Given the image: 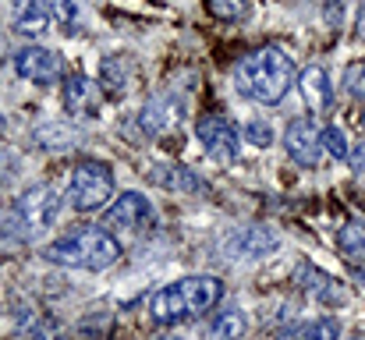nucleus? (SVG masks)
Returning <instances> with one entry per match:
<instances>
[{
	"label": "nucleus",
	"mask_w": 365,
	"mask_h": 340,
	"mask_svg": "<svg viewBox=\"0 0 365 340\" xmlns=\"http://www.w3.org/2000/svg\"><path fill=\"white\" fill-rule=\"evenodd\" d=\"M131 86H135V64L128 57H121V53L103 57V64H100V89H103V96L121 100V96H128Z\"/></svg>",
	"instance_id": "nucleus-15"
},
{
	"label": "nucleus",
	"mask_w": 365,
	"mask_h": 340,
	"mask_svg": "<svg viewBox=\"0 0 365 340\" xmlns=\"http://www.w3.org/2000/svg\"><path fill=\"white\" fill-rule=\"evenodd\" d=\"M11 167H14V156L0 149V177H7V174H11Z\"/></svg>",
	"instance_id": "nucleus-29"
},
{
	"label": "nucleus",
	"mask_w": 365,
	"mask_h": 340,
	"mask_svg": "<svg viewBox=\"0 0 365 340\" xmlns=\"http://www.w3.org/2000/svg\"><path fill=\"white\" fill-rule=\"evenodd\" d=\"M337 248L341 255L355 266V269H365V224L362 220H348L337 234Z\"/></svg>",
	"instance_id": "nucleus-18"
},
{
	"label": "nucleus",
	"mask_w": 365,
	"mask_h": 340,
	"mask_svg": "<svg viewBox=\"0 0 365 340\" xmlns=\"http://www.w3.org/2000/svg\"><path fill=\"white\" fill-rule=\"evenodd\" d=\"M235 82L252 103L273 107L298 82V68H294V57H287L280 46H262V50H252L238 61Z\"/></svg>",
	"instance_id": "nucleus-1"
},
{
	"label": "nucleus",
	"mask_w": 365,
	"mask_h": 340,
	"mask_svg": "<svg viewBox=\"0 0 365 340\" xmlns=\"http://www.w3.org/2000/svg\"><path fill=\"white\" fill-rule=\"evenodd\" d=\"M149 181L160 185V188H167V192H185V195L206 192L202 177H199L195 170L181 167V163H153V167H149Z\"/></svg>",
	"instance_id": "nucleus-13"
},
{
	"label": "nucleus",
	"mask_w": 365,
	"mask_h": 340,
	"mask_svg": "<svg viewBox=\"0 0 365 340\" xmlns=\"http://www.w3.org/2000/svg\"><path fill=\"white\" fill-rule=\"evenodd\" d=\"M224 294V284L217 277H185L178 284L160 287L149 298V316L160 326H178L185 319H195L202 312H210Z\"/></svg>",
	"instance_id": "nucleus-2"
},
{
	"label": "nucleus",
	"mask_w": 365,
	"mask_h": 340,
	"mask_svg": "<svg viewBox=\"0 0 365 340\" xmlns=\"http://www.w3.org/2000/svg\"><path fill=\"white\" fill-rule=\"evenodd\" d=\"M344 86H348V93H351L355 100H362L365 103V61L348 64V71H344Z\"/></svg>",
	"instance_id": "nucleus-26"
},
{
	"label": "nucleus",
	"mask_w": 365,
	"mask_h": 340,
	"mask_svg": "<svg viewBox=\"0 0 365 340\" xmlns=\"http://www.w3.org/2000/svg\"><path fill=\"white\" fill-rule=\"evenodd\" d=\"M348 163H351L355 170H362L365 174V142H359V145L351 149V160H348Z\"/></svg>",
	"instance_id": "nucleus-28"
},
{
	"label": "nucleus",
	"mask_w": 365,
	"mask_h": 340,
	"mask_svg": "<svg viewBox=\"0 0 365 340\" xmlns=\"http://www.w3.org/2000/svg\"><path fill=\"white\" fill-rule=\"evenodd\" d=\"M280 340H341V323L323 316V319H312V323H298L291 330H284Z\"/></svg>",
	"instance_id": "nucleus-20"
},
{
	"label": "nucleus",
	"mask_w": 365,
	"mask_h": 340,
	"mask_svg": "<svg viewBox=\"0 0 365 340\" xmlns=\"http://www.w3.org/2000/svg\"><path fill=\"white\" fill-rule=\"evenodd\" d=\"M355 32H359V39L365 43V4L359 7V21H355Z\"/></svg>",
	"instance_id": "nucleus-30"
},
{
	"label": "nucleus",
	"mask_w": 365,
	"mask_h": 340,
	"mask_svg": "<svg viewBox=\"0 0 365 340\" xmlns=\"http://www.w3.org/2000/svg\"><path fill=\"white\" fill-rule=\"evenodd\" d=\"M245 138H248L252 145L266 149V145L273 142V128H269L266 120H248V124H245Z\"/></svg>",
	"instance_id": "nucleus-27"
},
{
	"label": "nucleus",
	"mask_w": 365,
	"mask_h": 340,
	"mask_svg": "<svg viewBox=\"0 0 365 340\" xmlns=\"http://www.w3.org/2000/svg\"><path fill=\"white\" fill-rule=\"evenodd\" d=\"M18 340H57V323L39 312H29L18 319Z\"/></svg>",
	"instance_id": "nucleus-22"
},
{
	"label": "nucleus",
	"mask_w": 365,
	"mask_h": 340,
	"mask_svg": "<svg viewBox=\"0 0 365 340\" xmlns=\"http://www.w3.org/2000/svg\"><path fill=\"white\" fill-rule=\"evenodd\" d=\"M160 340H185V337H160Z\"/></svg>",
	"instance_id": "nucleus-32"
},
{
	"label": "nucleus",
	"mask_w": 365,
	"mask_h": 340,
	"mask_svg": "<svg viewBox=\"0 0 365 340\" xmlns=\"http://www.w3.org/2000/svg\"><path fill=\"white\" fill-rule=\"evenodd\" d=\"M362 128H365V113H362Z\"/></svg>",
	"instance_id": "nucleus-33"
},
{
	"label": "nucleus",
	"mask_w": 365,
	"mask_h": 340,
	"mask_svg": "<svg viewBox=\"0 0 365 340\" xmlns=\"http://www.w3.org/2000/svg\"><path fill=\"white\" fill-rule=\"evenodd\" d=\"M245 330H248L245 312L238 309V305H231V309H224V312L213 316V323L206 326V337L210 340H242Z\"/></svg>",
	"instance_id": "nucleus-19"
},
{
	"label": "nucleus",
	"mask_w": 365,
	"mask_h": 340,
	"mask_svg": "<svg viewBox=\"0 0 365 340\" xmlns=\"http://www.w3.org/2000/svg\"><path fill=\"white\" fill-rule=\"evenodd\" d=\"M355 340H365V337H355Z\"/></svg>",
	"instance_id": "nucleus-34"
},
{
	"label": "nucleus",
	"mask_w": 365,
	"mask_h": 340,
	"mask_svg": "<svg viewBox=\"0 0 365 340\" xmlns=\"http://www.w3.org/2000/svg\"><path fill=\"white\" fill-rule=\"evenodd\" d=\"M284 149H287V156H291L298 167H305V170L319 167V163H323V156H327L323 128H319L316 120H309V117L291 120V124H287V131H284Z\"/></svg>",
	"instance_id": "nucleus-8"
},
{
	"label": "nucleus",
	"mask_w": 365,
	"mask_h": 340,
	"mask_svg": "<svg viewBox=\"0 0 365 340\" xmlns=\"http://www.w3.org/2000/svg\"><path fill=\"white\" fill-rule=\"evenodd\" d=\"M298 89H302V100H305V107H309L312 113L330 110V103H334V86H330L327 68H319V64L305 68L302 78H298Z\"/></svg>",
	"instance_id": "nucleus-14"
},
{
	"label": "nucleus",
	"mask_w": 365,
	"mask_h": 340,
	"mask_svg": "<svg viewBox=\"0 0 365 340\" xmlns=\"http://www.w3.org/2000/svg\"><path fill=\"white\" fill-rule=\"evenodd\" d=\"M43 259L68 269H107L121 259V241L103 227H78L43 248Z\"/></svg>",
	"instance_id": "nucleus-3"
},
{
	"label": "nucleus",
	"mask_w": 365,
	"mask_h": 340,
	"mask_svg": "<svg viewBox=\"0 0 365 340\" xmlns=\"http://www.w3.org/2000/svg\"><path fill=\"white\" fill-rule=\"evenodd\" d=\"M39 7H43L57 25H75V18H78L75 0H39Z\"/></svg>",
	"instance_id": "nucleus-24"
},
{
	"label": "nucleus",
	"mask_w": 365,
	"mask_h": 340,
	"mask_svg": "<svg viewBox=\"0 0 365 340\" xmlns=\"http://www.w3.org/2000/svg\"><path fill=\"white\" fill-rule=\"evenodd\" d=\"M14 71L25 82L53 86V82L64 78V57L57 50H46V46H21L14 53Z\"/></svg>",
	"instance_id": "nucleus-10"
},
{
	"label": "nucleus",
	"mask_w": 365,
	"mask_h": 340,
	"mask_svg": "<svg viewBox=\"0 0 365 340\" xmlns=\"http://www.w3.org/2000/svg\"><path fill=\"white\" fill-rule=\"evenodd\" d=\"M103 107V89H100V78H89V75H71L64 78V110L78 120H93L100 117Z\"/></svg>",
	"instance_id": "nucleus-12"
},
{
	"label": "nucleus",
	"mask_w": 365,
	"mask_h": 340,
	"mask_svg": "<svg viewBox=\"0 0 365 340\" xmlns=\"http://www.w3.org/2000/svg\"><path fill=\"white\" fill-rule=\"evenodd\" d=\"M181 117H185V100L178 96V93H160V96H153L142 113H138V128L145 131V135H153V138H163V135H170L178 124H181Z\"/></svg>",
	"instance_id": "nucleus-11"
},
{
	"label": "nucleus",
	"mask_w": 365,
	"mask_h": 340,
	"mask_svg": "<svg viewBox=\"0 0 365 340\" xmlns=\"http://www.w3.org/2000/svg\"><path fill=\"white\" fill-rule=\"evenodd\" d=\"M71 206L78 213H100L110 199H114V174L107 163L100 160H82L75 170H71Z\"/></svg>",
	"instance_id": "nucleus-5"
},
{
	"label": "nucleus",
	"mask_w": 365,
	"mask_h": 340,
	"mask_svg": "<svg viewBox=\"0 0 365 340\" xmlns=\"http://www.w3.org/2000/svg\"><path fill=\"white\" fill-rule=\"evenodd\" d=\"M280 244V237L262 224H245V227H231L227 234H220L217 248L227 262H252V259H262L269 255L273 248Z\"/></svg>",
	"instance_id": "nucleus-6"
},
{
	"label": "nucleus",
	"mask_w": 365,
	"mask_h": 340,
	"mask_svg": "<svg viewBox=\"0 0 365 340\" xmlns=\"http://www.w3.org/2000/svg\"><path fill=\"white\" fill-rule=\"evenodd\" d=\"M61 213V195L50 188V185H36L29 188L11 210L0 213V234L11 241V244H25L29 237L43 234L46 227H53Z\"/></svg>",
	"instance_id": "nucleus-4"
},
{
	"label": "nucleus",
	"mask_w": 365,
	"mask_h": 340,
	"mask_svg": "<svg viewBox=\"0 0 365 340\" xmlns=\"http://www.w3.org/2000/svg\"><path fill=\"white\" fill-rule=\"evenodd\" d=\"M206 7L220 21H238L245 14V7H248V0H206Z\"/></svg>",
	"instance_id": "nucleus-25"
},
{
	"label": "nucleus",
	"mask_w": 365,
	"mask_h": 340,
	"mask_svg": "<svg viewBox=\"0 0 365 340\" xmlns=\"http://www.w3.org/2000/svg\"><path fill=\"white\" fill-rule=\"evenodd\" d=\"M298 287H302L305 294H312V298L327 302V305H337V302H344V287H341L334 277H327L323 269L309 266V262H302V266H298Z\"/></svg>",
	"instance_id": "nucleus-17"
},
{
	"label": "nucleus",
	"mask_w": 365,
	"mask_h": 340,
	"mask_svg": "<svg viewBox=\"0 0 365 340\" xmlns=\"http://www.w3.org/2000/svg\"><path fill=\"white\" fill-rule=\"evenodd\" d=\"M32 142H36L39 149H50V153H71V149H78V145L86 142V135H82V128H75V124L50 120V124H39V128L32 131Z\"/></svg>",
	"instance_id": "nucleus-16"
},
{
	"label": "nucleus",
	"mask_w": 365,
	"mask_h": 340,
	"mask_svg": "<svg viewBox=\"0 0 365 340\" xmlns=\"http://www.w3.org/2000/svg\"><path fill=\"white\" fill-rule=\"evenodd\" d=\"M50 21L53 18L39 7V0H21L18 4V14H14V32H21V36H43Z\"/></svg>",
	"instance_id": "nucleus-21"
},
{
	"label": "nucleus",
	"mask_w": 365,
	"mask_h": 340,
	"mask_svg": "<svg viewBox=\"0 0 365 340\" xmlns=\"http://www.w3.org/2000/svg\"><path fill=\"white\" fill-rule=\"evenodd\" d=\"M362 277H365V273H362Z\"/></svg>",
	"instance_id": "nucleus-35"
},
{
	"label": "nucleus",
	"mask_w": 365,
	"mask_h": 340,
	"mask_svg": "<svg viewBox=\"0 0 365 340\" xmlns=\"http://www.w3.org/2000/svg\"><path fill=\"white\" fill-rule=\"evenodd\" d=\"M195 138L202 142L206 156L217 160V163H235L238 153H242V131L227 120V117H202L195 124Z\"/></svg>",
	"instance_id": "nucleus-7"
},
{
	"label": "nucleus",
	"mask_w": 365,
	"mask_h": 340,
	"mask_svg": "<svg viewBox=\"0 0 365 340\" xmlns=\"http://www.w3.org/2000/svg\"><path fill=\"white\" fill-rule=\"evenodd\" d=\"M156 224V210L145 195L138 192H121V199L107 210V220H103V230H128V234H142Z\"/></svg>",
	"instance_id": "nucleus-9"
},
{
	"label": "nucleus",
	"mask_w": 365,
	"mask_h": 340,
	"mask_svg": "<svg viewBox=\"0 0 365 340\" xmlns=\"http://www.w3.org/2000/svg\"><path fill=\"white\" fill-rule=\"evenodd\" d=\"M323 145H327V153H330L334 160H351V149H355V145L344 138V131L334 128V124L323 128Z\"/></svg>",
	"instance_id": "nucleus-23"
},
{
	"label": "nucleus",
	"mask_w": 365,
	"mask_h": 340,
	"mask_svg": "<svg viewBox=\"0 0 365 340\" xmlns=\"http://www.w3.org/2000/svg\"><path fill=\"white\" fill-rule=\"evenodd\" d=\"M4 128H7V120H4V117H0V135H4Z\"/></svg>",
	"instance_id": "nucleus-31"
}]
</instances>
